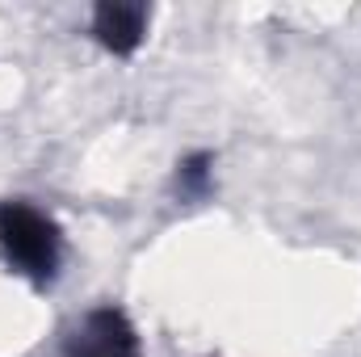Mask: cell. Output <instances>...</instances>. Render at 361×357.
Instances as JSON below:
<instances>
[{"label": "cell", "mask_w": 361, "mask_h": 357, "mask_svg": "<svg viewBox=\"0 0 361 357\" xmlns=\"http://www.w3.org/2000/svg\"><path fill=\"white\" fill-rule=\"evenodd\" d=\"M92 34L114 55H135L147 34V8L130 0H105L92 8Z\"/></svg>", "instance_id": "cell-3"}, {"label": "cell", "mask_w": 361, "mask_h": 357, "mask_svg": "<svg viewBox=\"0 0 361 357\" xmlns=\"http://www.w3.org/2000/svg\"><path fill=\"white\" fill-rule=\"evenodd\" d=\"M0 257L4 265L21 277H30L34 286H47L55 273H59V261H63V236H59V223L13 198V202H0Z\"/></svg>", "instance_id": "cell-1"}, {"label": "cell", "mask_w": 361, "mask_h": 357, "mask_svg": "<svg viewBox=\"0 0 361 357\" xmlns=\"http://www.w3.org/2000/svg\"><path fill=\"white\" fill-rule=\"evenodd\" d=\"M210 156L206 152H197V156H189V160H180V173H177V185L185 189V193H206V185H210Z\"/></svg>", "instance_id": "cell-4"}, {"label": "cell", "mask_w": 361, "mask_h": 357, "mask_svg": "<svg viewBox=\"0 0 361 357\" xmlns=\"http://www.w3.org/2000/svg\"><path fill=\"white\" fill-rule=\"evenodd\" d=\"M63 357H143V353H139V332L126 320V311L97 307L72 328Z\"/></svg>", "instance_id": "cell-2"}]
</instances>
